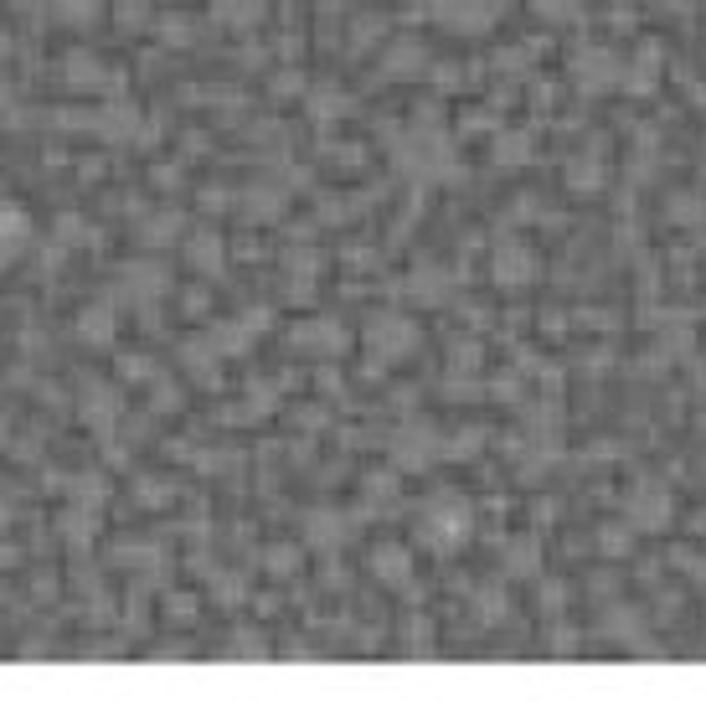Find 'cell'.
<instances>
[{
    "mask_svg": "<svg viewBox=\"0 0 706 722\" xmlns=\"http://www.w3.org/2000/svg\"><path fill=\"white\" fill-rule=\"evenodd\" d=\"M660 5H666V11H681V16H686V11H696L702 0H660Z\"/></svg>",
    "mask_w": 706,
    "mask_h": 722,
    "instance_id": "obj_21",
    "label": "cell"
},
{
    "mask_svg": "<svg viewBox=\"0 0 706 722\" xmlns=\"http://www.w3.org/2000/svg\"><path fill=\"white\" fill-rule=\"evenodd\" d=\"M568 73L583 94L598 98V94H614V88L624 83V58H619L614 47H598V41H593V47H578L568 58Z\"/></svg>",
    "mask_w": 706,
    "mask_h": 722,
    "instance_id": "obj_2",
    "label": "cell"
},
{
    "mask_svg": "<svg viewBox=\"0 0 706 722\" xmlns=\"http://www.w3.org/2000/svg\"><path fill=\"white\" fill-rule=\"evenodd\" d=\"M372 573L387 588H408L412 584V552L408 547H397V542H382L372 552Z\"/></svg>",
    "mask_w": 706,
    "mask_h": 722,
    "instance_id": "obj_10",
    "label": "cell"
},
{
    "mask_svg": "<svg viewBox=\"0 0 706 722\" xmlns=\"http://www.w3.org/2000/svg\"><path fill=\"white\" fill-rule=\"evenodd\" d=\"M702 171H706V150H702Z\"/></svg>",
    "mask_w": 706,
    "mask_h": 722,
    "instance_id": "obj_23",
    "label": "cell"
},
{
    "mask_svg": "<svg viewBox=\"0 0 706 722\" xmlns=\"http://www.w3.org/2000/svg\"><path fill=\"white\" fill-rule=\"evenodd\" d=\"M78 331L88 335L94 346H109V341H114V310H109V305H94V310H83Z\"/></svg>",
    "mask_w": 706,
    "mask_h": 722,
    "instance_id": "obj_11",
    "label": "cell"
},
{
    "mask_svg": "<svg viewBox=\"0 0 706 722\" xmlns=\"http://www.w3.org/2000/svg\"><path fill=\"white\" fill-rule=\"evenodd\" d=\"M433 454H438V439H433L429 429H412L408 424L393 444V465L397 469H423V465H433Z\"/></svg>",
    "mask_w": 706,
    "mask_h": 722,
    "instance_id": "obj_9",
    "label": "cell"
},
{
    "mask_svg": "<svg viewBox=\"0 0 706 722\" xmlns=\"http://www.w3.org/2000/svg\"><path fill=\"white\" fill-rule=\"evenodd\" d=\"M527 156H531V145H527V135H521V130H510L506 139H495V160H506V166H521Z\"/></svg>",
    "mask_w": 706,
    "mask_h": 722,
    "instance_id": "obj_15",
    "label": "cell"
},
{
    "mask_svg": "<svg viewBox=\"0 0 706 722\" xmlns=\"http://www.w3.org/2000/svg\"><path fill=\"white\" fill-rule=\"evenodd\" d=\"M429 11L454 37H485L500 21V0H429Z\"/></svg>",
    "mask_w": 706,
    "mask_h": 722,
    "instance_id": "obj_3",
    "label": "cell"
},
{
    "mask_svg": "<svg viewBox=\"0 0 706 722\" xmlns=\"http://www.w3.org/2000/svg\"><path fill=\"white\" fill-rule=\"evenodd\" d=\"M397 58L387 62V73H412V68H423V47H412V41H402V47H393Z\"/></svg>",
    "mask_w": 706,
    "mask_h": 722,
    "instance_id": "obj_17",
    "label": "cell"
},
{
    "mask_svg": "<svg viewBox=\"0 0 706 722\" xmlns=\"http://www.w3.org/2000/svg\"><path fill=\"white\" fill-rule=\"evenodd\" d=\"M506 573L510 578H531V573H536V542H531V537H516V542H510Z\"/></svg>",
    "mask_w": 706,
    "mask_h": 722,
    "instance_id": "obj_13",
    "label": "cell"
},
{
    "mask_svg": "<svg viewBox=\"0 0 706 722\" xmlns=\"http://www.w3.org/2000/svg\"><path fill=\"white\" fill-rule=\"evenodd\" d=\"M619 88L634 98H649L660 88V47H655V41H645V47L624 62V83H619Z\"/></svg>",
    "mask_w": 706,
    "mask_h": 722,
    "instance_id": "obj_8",
    "label": "cell"
},
{
    "mask_svg": "<svg viewBox=\"0 0 706 722\" xmlns=\"http://www.w3.org/2000/svg\"><path fill=\"white\" fill-rule=\"evenodd\" d=\"M124 284H135L139 294H156L165 279H160V269H135V273H124Z\"/></svg>",
    "mask_w": 706,
    "mask_h": 722,
    "instance_id": "obj_19",
    "label": "cell"
},
{
    "mask_svg": "<svg viewBox=\"0 0 706 722\" xmlns=\"http://www.w3.org/2000/svg\"><path fill=\"white\" fill-rule=\"evenodd\" d=\"M474 531V506L459 495V490H438L429 506L418 511V537L433 547V552H454L465 547Z\"/></svg>",
    "mask_w": 706,
    "mask_h": 722,
    "instance_id": "obj_1",
    "label": "cell"
},
{
    "mask_svg": "<svg viewBox=\"0 0 706 722\" xmlns=\"http://www.w3.org/2000/svg\"><path fill=\"white\" fill-rule=\"evenodd\" d=\"M16 563V552H11V547H0V567H11Z\"/></svg>",
    "mask_w": 706,
    "mask_h": 722,
    "instance_id": "obj_22",
    "label": "cell"
},
{
    "mask_svg": "<svg viewBox=\"0 0 706 722\" xmlns=\"http://www.w3.org/2000/svg\"><path fill=\"white\" fill-rule=\"evenodd\" d=\"M114 413H119L114 392H103V388L83 392V418H94V429H109V424H114Z\"/></svg>",
    "mask_w": 706,
    "mask_h": 722,
    "instance_id": "obj_12",
    "label": "cell"
},
{
    "mask_svg": "<svg viewBox=\"0 0 706 722\" xmlns=\"http://www.w3.org/2000/svg\"><path fill=\"white\" fill-rule=\"evenodd\" d=\"M269 563H274V573H289V567H299V552H274Z\"/></svg>",
    "mask_w": 706,
    "mask_h": 722,
    "instance_id": "obj_20",
    "label": "cell"
},
{
    "mask_svg": "<svg viewBox=\"0 0 706 722\" xmlns=\"http://www.w3.org/2000/svg\"><path fill=\"white\" fill-rule=\"evenodd\" d=\"M289 346L305 356H340L346 352V326H335V320H310V326H299L289 335Z\"/></svg>",
    "mask_w": 706,
    "mask_h": 722,
    "instance_id": "obj_7",
    "label": "cell"
},
{
    "mask_svg": "<svg viewBox=\"0 0 706 722\" xmlns=\"http://www.w3.org/2000/svg\"><path fill=\"white\" fill-rule=\"evenodd\" d=\"M340 531H346V527H340V522H331V516H310V542H314V547L331 542V537L340 542Z\"/></svg>",
    "mask_w": 706,
    "mask_h": 722,
    "instance_id": "obj_18",
    "label": "cell"
},
{
    "mask_svg": "<svg viewBox=\"0 0 706 722\" xmlns=\"http://www.w3.org/2000/svg\"><path fill=\"white\" fill-rule=\"evenodd\" d=\"M578 11H583V0H536V16H547L552 26H568V21H578Z\"/></svg>",
    "mask_w": 706,
    "mask_h": 722,
    "instance_id": "obj_14",
    "label": "cell"
},
{
    "mask_svg": "<svg viewBox=\"0 0 706 722\" xmlns=\"http://www.w3.org/2000/svg\"><path fill=\"white\" fill-rule=\"evenodd\" d=\"M536 269H542V264H536V254H531L527 243H516V237H510V243L495 248L491 273H495V284H500V290H527L531 279H536Z\"/></svg>",
    "mask_w": 706,
    "mask_h": 722,
    "instance_id": "obj_5",
    "label": "cell"
},
{
    "mask_svg": "<svg viewBox=\"0 0 706 722\" xmlns=\"http://www.w3.org/2000/svg\"><path fill=\"white\" fill-rule=\"evenodd\" d=\"M624 511L640 531H660L670 522V490L666 486H634L629 490V501H624Z\"/></svg>",
    "mask_w": 706,
    "mask_h": 722,
    "instance_id": "obj_6",
    "label": "cell"
},
{
    "mask_svg": "<svg viewBox=\"0 0 706 722\" xmlns=\"http://www.w3.org/2000/svg\"><path fill=\"white\" fill-rule=\"evenodd\" d=\"M367 335H372V362H402L418 346V326L408 315H376Z\"/></svg>",
    "mask_w": 706,
    "mask_h": 722,
    "instance_id": "obj_4",
    "label": "cell"
},
{
    "mask_svg": "<svg viewBox=\"0 0 706 722\" xmlns=\"http://www.w3.org/2000/svg\"><path fill=\"white\" fill-rule=\"evenodd\" d=\"M191 264H197L201 273L207 269H222V243H216V237H197V243H191Z\"/></svg>",
    "mask_w": 706,
    "mask_h": 722,
    "instance_id": "obj_16",
    "label": "cell"
}]
</instances>
